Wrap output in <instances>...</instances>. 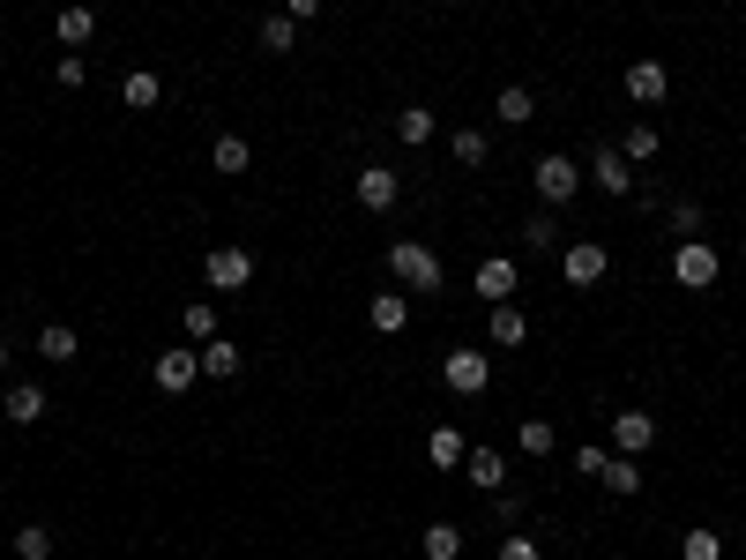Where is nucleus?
I'll use <instances>...</instances> for the list:
<instances>
[{
  "label": "nucleus",
  "mask_w": 746,
  "mask_h": 560,
  "mask_svg": "<svg viewBox=\"0 0 746 560\" xmlns=\"http://www.w3.org/2000/svg\"><path fill=\"white\" fill-rule=\"evenodd\" d=\"M388 277H396L404 292H441V255H433L426 240H396V247H388Z\"/></svg>",
  "instance_id": "1"
},
{
  "label": "nucleus",
  "mask_w": 746,
  "mask_h": 560,
  "mask_svg": "<svg viewBox=\"0 0 746 560\" xmlns=\"http://www.w3.org/2000/svg\"><path fill=\"white\" fill-rule=\"evenodd\" d=\"M531 187H538L545 210H568V202L582 195V165H575V158H560V150H545L538 165H531Z\"/></svg>",
  "instance_id": "2"
},
{
  "label": "nucleus",
  "mask_w": 746,
  "mask_h": 560,
  "mask_svg": "<svg viewBox=\"0 0 746 560\" xmlns=\"http://www.w3.org/2000/svg\"><path fill=\"white\" fill-rule=\"evenodd\" d=\"M202 284H209V292H224V300L247 292V284H254V255H247V247H217V255L202 261Z\"/></svg>",
  "instance_id": "3"
},
{
  "label": "nucleus",
  "mask_w": 746,
  "mask_h": 560,
  "mask_svg": "<svg viewBox=\"0 0 746 560\" xmlns=\"http://www.w3.org/2000/svg\"><path fill=\"white\" fill-rule=\"evenodd\" d=\"M441 382L456 388V396H486V382H493V359H486L478 345H463V351H448V359H441Z\"/></svg>",
  "instance_id": "4"
},
{
  "label": "nucleus",
  "mask_w": 746,
  "mask_h": 560,
  "mask_svg": "<svg viewBox=\"0 0 746 560\" xmlns=\"http://www.w3.org/2000/svg\"><path fill=\"white\" fill-rule=\"evenodd\" d=\"M351 195H359V210H396V195H404V179H396V165H359V179H351Z\"/></svg>",
  "instance_id": "5"
},
{
  "label": "nucleus",
  "mask_w": 746,
  "mask_h": 560,
  "mask_svg": "<svg viewBox=\"0 0 746 560\" xmlns=\"http://www.w3.org/2000/svg\"><path fill=\"white\" fill-rule=\"evenodd\" d=\"M605 269H613V255H605L597 240H575V247L560 255V277H568L575 292H590V284H605Z\"/></svg>",
  "instance_id": "6"
},
{
  "label": "nucleus",
  "mask_w": 746,
  "mask_h": 560,
  "mask_svg": "<svg viewBox=\"0 0 746 560\" xmlns=\"http://www.w3.org/2000/svg\"><path fill=\"white\" fill-rule=\"evenodd\" d=\"M672 284H687V292H709V284H716V247L687 240V247L672 255Z\"/></svg>",
  "instance_id": "7"
},
{
  "label": "nucleus",
  "mask_w": 746,
  "mask_h": 560,
  "mask_svg": "<svg viewBox=\"0 0 746 560\" xmlns=\"http://www.w3.org/2000/svg\"><path fill=\"white\" fill-rule=\"evenodd\" d=\"M195 374H202V351H195V345L158 351V388H165V396H187V388H195Z\"/></svg>",
  "instance_id": "8"
},
{
  "label": "nucleus",
  "mask_w": 746,
  "mask_h": 560,
  "mask_svg": "<svg viewBox=\"0 0 746 560\" xmlns=\"http://www.w3.org/2000/svg\"><path fill=\"white\" fill-rule=\"evenodd\" d=\"M650 441H657V419H650L642 404H627V411H613V448H620V456H642Z\"/></svg>",
  "instance_id": "9"
},
{
  "label": "nucleus",
  "mask_w": 746,
  "mask_h": 560,
  "mask_svg": "<svg viewBox=\"0 0 746 560\" xmlns=\"http://www.w3.org/2000/svg\"><path fill=\"white\" fill-rule=\"evenodd\" d=\"M470 284H478V300H486V306H508V300H515V284H523V277H515V261H508V255H486V261H478V277H470Z\"/></svg>",
  "instance_id": "10"
},
{
  "label": "nucleus",
  "mask_w": 746,
  "mask_h": 560,
  "mask_svg": "<svg viewBox=\"0 0 746 560\" xmlns=\"http://www.w3.org/2000/svg\"><path fill=\"white\" fill-rule=\"evenodd\" d=\"M582 179H590V187H605V195H634V173H627V158L613 150V142H605V150L582 165Z\"/></svg>",
  "instance_id": "11"
},
{
  "label": "nucleus",
  "mask_w": 746,
  "mask_h": 560,
  "mask_svg": "<svg viewBox=\"0 0 746 560\" xmlns=\"http://www.w3.org/2000/svg\"><path fill=\"white\" fill-rule=\"evenodd\" d=\"M627 97H634V105H664V97H672L664 60H634V68H627Z\"/></svg>",
  "instance_id": "12"
},
{
  "label": "nucleus",
  "mask_w": 746,
  "mask_h": 560,
  "mask_svg": "<svg viewBox=\"0 0 746 560\" xmlns=\"http://www.w3.org/2000/svg\"><path fill=\"white\" fill-rule=\"evenodd\" d=\"M45 404H53V396H45L38 382H15L8 396H0V411H8V427H38V419H45Z\"/></svg>",
  "instance_id": "13"
},
{
  "label": "nucleus",
  "mask_w": 746,
  "mask_h": 560,
  "mask_svg": "<svg viewBox=\"0 0 746 560\" xmlns=\"http://www.w3.org/2000/svg\"><path fill=\"white\" fill-rule=\"evenodd\" d=\"M53 38H60V45H90V38H97V8H83V0L60 8V15H53Z\"/></svg>",
  "instance_id": "14"
},
{
  "label": "nucleus",
  "mask_w": 746,
  "mask_h": 560,
  "mask_svg": "<svg viewBox=\"0 0 746 560\" xmlns=\"http://www.w3.org/2000/svg\"><path fill=\"white\" fill-rule=\"evenodd\" d=\"M463 471H470V486H478V493H500V486H508L500 448H470V456H463Z\"/></svg>",
  "instance_id": "15"
},
{
  "label": "nucleus",
  "mask_w": 746,
  "mask_h": 560,
  "mask_svg": "<svg viewBox=\"0 0 746 560\" xmlns=\"http://www.w3.org/2000/svg\"><path fill=\"white\" fill-rule=\"evenodd\" d=\"M209 165H217V173L224 179H240L254 165V150H247V135H217V142H209Z\"/></svg>",
  "instance_id": "16"
},
{
  "label": "nucleus",
  "mask_w": 746,
  "mask_h": 560,
  "mask_svg": "<svg viewBox=\"0 0 746 560\" xmlns=\"http://www.w3.org/2000/svg\"><path fill=\"white\" fill-rule=\"evenodd\" d=\"M240 366H247V351H240V345H224V337H209V345H202V374H209V382H232Z\"/></svg>",
  "instance_id": "17"
},
{
  "label": "nucleus",
  "mask_w": 746,
  "mask_h": 560,
  "mask_svg": "<svg viewBox=\"0 0 746 560\" xmlns=\"http://www.w3.org/2000/svg\"><path fill=\"white\" fill-rule=\"evenodd\" d=\"M493 113H500V120H508V128H531V120H538V97H531V90H523V83H508V90H500V97H493Z\"/></svg>",
  "instance_id": "18"
},
{
  "label": "nucleus",
  "mask_w": 746,
  "mask_h": 560,
  "mask_svg": "<svg viewBox=\"0 0 746 560\" xmlns=\"http://www.w3.org/2000/svg\"><path fill=\"white\" fill-rule=\"evenodd\" d=\"M38 359H53V366H75V329H68V322H45V329H38Z\"/></svg>",
  "instance_id": "19"
},
{
  "label": "nucleus",
  "mask_w": 746,
  "mask_h": 560,
  "mask_svg": "<svg viewBox=\"0 0 746 560\" xmlns=\"http://www.w3.org/2000/svg\"><path fill=\"white\" fill-rule=\"evenodd\" d=\"M396 142L426 150V142H433V105H404V113H396Z\"/></svg>",
  "instance_id": "20"
},
{
  "label": "nucleus",
  "mask_w": 746,
  "mask_h": 560,
  "mask_svg": "<svg viewBox=\"0 0 746 560\" xmlns=\"http://www.w3.org/2000/svg\"><path fill=\"white\" fill-rule=\"evenodd\" d=\"M404 322H411V300H404V292H373V329H381V337H396Z\"/></svg>",
  "instance_id": "21"
},
{
  "label": "nucleus",
  "mask_w": 746,
  "mask_h": 560,
  "mask_svg": "<svg viewBox=\"0 0 746 560\" xmlns=\"http://www.w3.org/2000/svg\"><path fill=\"white\" fill-rule=\"evenodd\" d=\"M418 553H426V560H456V553H463V530H456V523H426Z\"/></svg>",
  "instance_id": "22"
},
{
  "label": "nucleus",
  "mask_w": 746,
  "mask_h": 560,
  "mask_svg": "<svg viewBox=\"0 0 746 560\" xmlns=\"http://www.w3.org/2000/svg\"><path fill=\"white\" fill-rule=\"evenodd\" d=\"M463 456H470V441L456 427H433V471H463Z\"/></svg>",
  "instance_id": "23"
},
{
  "label": "nucleus",
  "mask_w": 746,
  "mask_h": 560,
  "mask_svg": "<svg viewBox=\"0 0 746 560\" xmlns=\"http://www.w3.org/2000/svg\"><path fill=\"white\" fill-rule=\"evenodd\" d=\"M158 97H165V83H158L150 68H135V75H127V83H120V105H135V113H150Z\"/></svg>",
  "instance_id": "24"
},
{
  "label": "nucleus",
  "mask_w": 746,
  "mask_h": 560,
  "mask_svg": "<svg viewBox=\"0 0 746 560\" xmlns=\"http://www.w3.org/2000/svg\"><path fill=\"white\" fill-rule=\"evenodd\" d=\"M179 329H187V345H209V337H217V306H209V300H187Z\"/></svg>",
  "instance_id": "25"
},
{
  "label": "nucleus",
  "mask_w": 746,
  "mask_h": 560,
  "mask_svg": "<svg viewBox=\"0 0 746 560\" xmlns=\"http://www.w3.org/2000/svg\"><path fill=\"white\" fill-rule=\"evenodd\" d=\"M291 45H299V23H291V15H261V52H277V60H284Z\"/></svg>",
  "instance_id": "26"
},
{
  "label": "nucleus",
  "mask_w": 746,
  "mask_h": 560,
  "mask_svg": "<svg viewBox=\"0 0 746 560\" xmlns=\"http://www.w3.org/2000/svg\"><path fill=\"white\" fill-rule=\"evenodd\" d=\"M679 560H724V538H716L709 523H695V530L679 538Z\"/></svg>",
  "instance_id": "27"
},
{
  "label": "nucleus",
  "mask_w": 746,
  "mask_h": 560,
  "mask_svg": "<svg viewBox=\"0 0 746 560\" xmlns=\"http://www.w3.org/2000/svg\"><path fill=\"white\" fill-rule=\"evenodd\" d=\"M657 150H664V142H657V128H650V120L620 135V158H627V165H642V158H657Z\"/></svg>",
  "instance_id": "28"
},
{
  "label": "nucleus",
  "mask_w": 746,
  "mask_h": 560,
  "mask_svg": "<svg viewBox=\"0 0 746 560\" xmlns=\"http://www.w3.org/2000/svg\"><path fill=\"white\" fill-rule=\"evenodd\" d=\"M448 150H456V165H486V158H493L486 128H456V142H448Z\"/></svg>",
  "instance_id": "29"
},
{
  "label": "nucleus",
  "mask_w": 746,
  "mask_h": 560,
  "mask_svg": "<svg viewBox=\"0 0 746 560\" xmlns=\"http://www.w3.org/2000/svg\"><path fill=\"white\" fill-rule=\"evenodd\" d=\"M53 553V530L45 523H15V560H45Z\"/></svg>",
  "instance_id": "30"
},
{
  "label": "nucleus",
  "mask_w": 746,
  "mask_h": 560,
  "mask_svg": "<svg viewBox=\"0 0 746 560\" xmlns=\"http://www.w3.org/2000/svg\"><path fill=\"white\" fill-rule=\"evenodd\" d=\"M597 486H613V493H620V501H634V493H642V464H605V478H597Z\"/></svg>",
  "instance_id": "31"
},
{
  "label": "nucleus",
  "mask_w": 746,
  "mask_h": 560,
  "mask_svg": "<svg viewBox=\"0 0 746 560\" xmlns=\"http://www.w3.org/2000/svg\"><path fill=\"white\" fill-rule=\"evenodd\" d=\"M523 255H552V210L523 217Z\"/></svg>",
  "instance_id": "32"
},
{
  "label": "nucleus",
  "mask_w": 746,
  "mask_h": 560,
  "mask_svg": "<svg viewBox=\"0 0 746 560\" xmlns=\"http://www.w3.org/2000/svg\"><path fill=\"white\" fill-rule=\"evenodd\" d=\"M523 337H531V322L515 306H493V345H523Z\"/></svg>",
  "instance_id": "33"
},
{
  "label": "nucleus",
  "mask_w": 746,
  "mask_h": 560,
  "mask_svg": "<svg viewBox=\"0 0 746 560\" xmlns=\"http://www.w3.org/2000/svg\"><path fill=\"white\" fill-rule=\"evenodd\" d=\"M523 456H552V419H523Z\"/></svg>",
  "instance_id": "34"
},
{
  "label": "nucleus",
  "mask_w": 746,
  "mask_h": 560,
  "mask_svg": "<svg viewBox=\"0 0 746 560\" xmlns=\"http://www.w3.org/2000/svg\"><path fill=\"white\" fill-rule=\"evenodd\" d=\"M672 232L695 240V232H702V202H672Z\"/></svg>",
  "instance_id": "35"
},
{
  "label": "nucleus",
  "mask_w": 746,
  "mask_h": 560,
  "mask_svg": "<svg viewBox=\"0 0 746 560\" xmlns=\"http://www.w3.org/2000/svg\"><path fill=\"white\" fill-rule=\"evenodd\" d=\"M53 75H60V90H83V83H90L83 52H60V68H53Z\"/></svg>",
  "instance_id": "36"
},
{
  "label": "nucleus",
  "mask_w": 746,
  "mask_h": 560,
  "mask_svg": "<svg viewBox=\"0 0 746 560\" xmlns=\"http://www.w3.org/2000/svg\"><path fill=\"white\" fill-rule=\"evenodd\" d=\"M500 560H545V553H538L531 530H515V538H500Z\"/></svg>",
  "instance_id": "37"
},
{
  "label": "nucleus",
  "mask_w": 746,
  "mask_h": 560,
  "mask_svg": "<svg viewBox=\"0 0 746 560\" xmlns=\"http://www.w3.org/2000/svg\"><path fill=\"white\" fill-rule=\"evenodd\" d=\"M605 464H613L605 448H575V471H582V478H605Z\"/></svg>",
  "instance_id": "38"
},
{
  "label": "nucleus",
  "mask_w": 746,
  "mask_h": 560,
  "mask_svg": "<svg viewBox=\"0 0 746 560\" xmlns=\"http://www.w3.org/2000/svg\"><path fill=\"white\" fill-rule=\"evenodd\" d=\"M284 15H291V23H314V15H322V0H284Z\"/></svg>",
  "instance_id": "39"
},
{
  "label": "nucleus",
  "mask_w": 746,
  "mask_h": 560,
  "mask_svg": "<svg viewBox=\"0 0 746 560\" xmlns=\"http://www.w3.org/2000/svg\"><path fill=\"white\" fill-rule=\"evenodd\" d=\"M0 374H8V345H0Z\"/></svg>",
  "instance_id": "40"
}]
</instances>
